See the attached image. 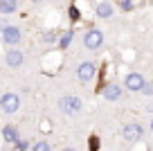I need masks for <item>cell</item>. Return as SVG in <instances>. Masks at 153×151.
I'll return each mask as SVG.
<instances>
[{"label":"cell","instance_id":"1","mask_svg":"<svg viewBox=\"0 0 153 151\" xmlns=\"http://www.w3.org/2000/svg\"><path fill=\"white\" fill-rule=\"evenodd\" d=\"M59 108H61L65 115H76L81 111V99L72 97V95H65V97L59 99Z\"/></svg>","mask_w":153,"mask_h":151},{"label":"cell","instance_id":"16","mask_svg":"<svg viewBox=\"0 0 153 151\" xmlns=\"http://www.w3.org/2000/svg\"><path fill=\"white\" fill-rule=\"evenodd\" d=\"M32 149L34 151H48L50 144H48V142H36V144H32Z\"/></svg>","mask_w":153,"mask_h":151},{"label":"cell","instance_id":"19","mask_svg":"<svg viewBox=\"0 0 153 151\" xmlns=\"http://www.w3.org/2000/svg\"><path fill=\"white\" fill-rule=\"evenodd\" d=\"M70 20H79V9L76 7H70Z\"/></svg>","mask_w":153,"mask_h":151},{"label":"cell","instance_id":"14","mask_svg":"<svg viewBox=\"0 0 153 151\" xmlns=\"http://www.w3.org/2000/svg\"><path fill=\"white\" fill-rule=\"evenodd\" d=\"M41 41L50 45V43H54V41H56V34H54V32H45L43 36H41Z\"/></svg>","mask_w":153,"mask_h":151},{"label":"cell","instance_id":"17","mask_svg":"<svg viewBox=\"0 0 153 151\" xmlns=\"http://www.w3.org/2000/svg\"><path fill=\"white\" fill-rule=\"evenodd\" d=\"M140 93L146 95V97H149V95H153V84H146V81H144V86H142V90H140Z\"/></svg>","mask_w":153,"mask_h":151},{"label":"cell","instance_id":"11","mask_svg":"<svg viewBox=\"0 0 153 151\" xmlns=\"http://www.w3.org/2000/svg\"><path fill=\"white\" fill-rule=\"evenodd\" d=\"M2 140L14 144V142L18 140V129L16 126H2Z\"/></svg>","mask_w":153,"mask_h":151},{"label":"cell","instance_id":"13","mask_svg":"<svg viewBox=\"0 0 153 151\" xmlns=\"http://www.w3.org/2000/svg\"><path fill=\"white\" fill-rule=\"evenodd\" d=\"M70 41H72V32H63V36L59 38V50H65L70 45Z\"/></svg>","mask_w":153,"mask_h":151},{"label":"cell","instance_id":"3","mask_svg":"<svg viewBox=\"0 0 153 151\" xmlns=\"http://www.w3.org/2000/svg\"><path fill=\"white\" fill-rule=\"evenodd\" d=\"M122 135H124V140H128V142H137V140H142L144 129L140 126L137 122H128V124L122 126Z\"/></svg>","mask_w":153,"mask_h":151},{"label":"cell","instance_id":"2","mask_svg":"<svg viewBox=\"0 0 153 151\" xmlns=\"http://www.w3.org/2000/svg\"><path fill=\"white\" fill-rule=\"evenodd\" d=\"M18 106H20V97L16 93H5L2 97H0V111L2 113H16L18 111Z\"/></svg>","mask_w":153,"mask_h":151},{"label":"cell","instance_id":"10","mask_svg":"<svg viewBox=\"0 0 153 151\" xmlns=\"http://www.w3.org/2000/svg\"><path fill=\"white\" fill-rule=\"evenodd\" d=\"M95 14L99 16V18H110V16H113V5H110V2H99V5L95 7Z\"/></svg>","mask_w":153,"mask_h":151},{"label":"cell","instance_id":"8","mask_svg":"<svg viewBox=\"0 0 153 151\" xmlns=\"http://www.w3.org/2000/svg\"><path fill=\"white\" fill-rule=\"evenodd\" d=\"M5 61H7V66H9V68H20V66H23V61H25V57H23L20 50H9V52L5 54Z\"/></svg>","mask_w":153,"mask_h":151},{"label":"cell","instance_id":"20","mask_svg":"<svg viewBox=\"0 0 153 151\" xmlns=\"http://www.w3.org/2000/svg\"><path fill=\"white\" fill-rule=\"evenodd\" d=\"M90 149H99V138H90Z\"/></svg>","mask_w":153,"mask_h":151},{"label":"cell","instance_id":"21","mask_svg":"<svg viewBox=\"0 0 153 151\" xmlns=\"http://www.w3.org/2000/svg\"><path fill=\"white\" fill-rule=\"evenodd\" d=\"M144 108H146L149 113H153V104H146V106H144Z\"/></svg>","mask_w":153,"mask_h":151},{"label":"cell","instance_id":"6","mask_svg":"<svg viewBox=\"0 0 153 151\" xmlns=\"http://www.w3.org/2000/svg\"><path fill=\"white\" fill-rule=\"evenodd\" d=\"M95 75H97V66L92 61H83L81 66L76 68V77H79L83 84H88L90 79H95Z\"/></svg>","mask_w":153,"mask_h":151},{"label":"cell","instance_id":"18","mask_svg":"<svg viewBox=\"0 0 153 151\" xmlns=\"http://www.w3.org/2000/svg\"><path fill=\"white\" fill-rule=\"evenodd\" d=\"M133 0H122V9H124V11H131V9H133Z\"/></svg>","mask_w":153,"mask_h":151},{"label":"cell","instance_id":"9","mask_svg":"<svg viewBox=\"0 0 153 151\" xmlns=\"http://www.w3.org/2000/svg\"><path fill=\"white\" fill-rule=\"evenodd\" d=\"M101 95H104V99H108V102H117V99L122 97V88L115 84H108L104 90H101Z\"/></svg>","mask_w":153,"mask_h":151},{"label":"cell","instance_id":"4","mask_svg":"<svg viewBox=\"0 0 153 151\" xmlns=\"http://www.w3.org/2000/svg\"><path fill=\"white\" fill-rule=\"evenodd\" d=\"M0 34H2V41H5L7 45H18L20 38H23V32H20L16 25H5V27L0 29Z\"/></svg>","mask_w":153,"mask_h":151},{"label":"cell","instance_id":"15","mask_svg":"<svg viewBox=\"0 0 153 151\" xmlns=\"http://www.w3.org/2000/svg\"><path fill=\"white\" fill-rule=\"evenodd\" d=\"M14 147H16L18 151H25V149H29V142H25V140H20V138H18V140L14 142Z\"/></svg>","mask_w":153,"mask_h":151},{"label":"cell","instance_id":"22","mask_svg":"<svg viewBox=\"0 0 153 151\" xmlns=\"http://www.w3.org/2000/svg\"><path fill=\"white\" fill-rule=\"evenodd\" d=\"M149 126H151V131H153V120H151V124H149Z\"/></svg>","mask_w":153,"mask_h":151},{"label":"cell","instance_id":"5","mask_svg":"<svg viewBox=\"0 0 153 151\" xmlns=\"http://www.w3.org/2000/svg\"><path fill=\"white\" fill-rule=\"evenodd\" d=\"M101 43H104V34H101V29H88L86 36H83V45H86L88 50H99Z\"/></svg>","mask_w":153,"mask_h":151},{"label":"cell","instance_id":"12","mask_svg":"<svg viewBox=\"0 0 153 151\" xmlns=\"http://www.w3.org/2000/svg\"><path fill=\"white\" fill-rule=\"evenodd\" d=\"M16 7H18V2H16V0H0V14H2V16L14 14Z\"/></svg>","mask_w":153,"mask_h":151},{"label":"cell","instance_id":"7","mask_svg":"<svg viewBox=\"0 0 153 151\" xmlns=\"http://www.w3.org/2000/svg\"><path fill=\"white\" fill-rule=\"evenodd\" d=\"M124 86L131 90V93H140V90H142V86H144V77L137 75V72H131V75H126Z\"/></svg>","mask_w":153,"mask_h":151},{"label":"cell","instance_id":"23","mask_svg":"<svg viewBox=\"0 0 153 151\" xmlns=\"http://www.w3.org/2000/svg\"><path fill=\"white\" fill-rule=\"evenodd\" d=\"M32 2H41V0H32Z\"/></svg>","mask_w":153,"mask_h":151}]
</instances>
